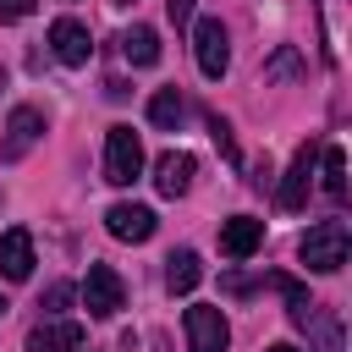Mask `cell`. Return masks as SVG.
I'll return each instance as SVG.
<instances>
[{"label": "cell", "mask_w": 352, "mask_h": 352, "mask_svg": "<svg viewBox=\"0 0 352 352\" xmlns=\"http://www.w3.org/2000/svg\"><path fill=\"white\" fill-rule=\"evenodd\" d=\"M346 253H352L346 220H319V226H308L302 242H297V258H302L314 275H336V270L346 264Z\"/></svg>", "instance_id": "6da1fadb"}, {"label": "cell", "mask_w": 352, "mask_h": 352, "mask_svg": "<svg viewBox=\"0 0 352 352\" xmlns=\"http://www.w3.org/2000/svg\"><path fill=\"white\" fill-rule=\"evenodd\" d=\"M138 176H143V143H138V132L132 126H110L104 132V182L132 187Z\"/></svg>", "instance_id": "7a4b0ae2"}, {"label": "cell", "mask_w": 352, "mask_h": 352, "mask_svg": "<svg viewBox=\"0 0 352 352\" xmlns=\"http://www.w3.org/2000/svg\"><path fill=\"white\" fill-rule=\"evenodd\" d=\"M82 308L94 319H116L126 308V286H121V275L110 264H88V275H82Z\"/></svg>", "instance_id": "3957f363"}, {"label": "cell", "mask_w": 352, "mask_h": 352, "mask_svg": "<svg viewBox=\"0 0 352 352\" xmlns=\"http://www.w3.org/2000/svg\"><path fill=\"white\" fill-rule=\"evenodd\" d=\"M192 55H198V72H204L209 82L226 77V66H231V38H226L220 16H204V22L192 28Z\"/></svg>", "instance_id": "277c9868"}, {"label": "cell", "mask_w": 352, "mask_h": 352, "mask_svg": "<svg viewBox=\"0 0 352 352\" xmlns=\"http://www.w3.org/2000/svg\"><path fill=\"white\" fill-rule=\"evenodd\" d=\"M182 324H187V352H226V341H231L226 314H220V308H209V302H192Z\"/></svg>", "instance_id": "5b68a950"}, {"label": "cell", "mask_w": 352, "mask_h": 352, "mask_svg": "<svg viewBox=\"0 0 352 352\" xmlns=\"http://www.w3.org/2000/svg\"><path fill=\"white\" fill-rule=\"evenodd\" d=\"M38 138H44V116H38L33 104H16V110L6 116V143H0V160H6V165H16V160L38 143Z\"/></svg>", "instance_id": "8992f818"}, {"label": "cell", "mask_w": 352, "mask_h": 352, "mask_svg": "<svg viewBox=\"0 0 352 352\" xmlns=\"http://www.w3.org/2000/svg\"><path fill=\"white\" fill-rule=\"evenodd\" d=\"M50 50H55L60 66H88L94 38H88V28H82L77 16H55V22H50Z\"/></svg>", "instance_id": "52a82bcc"}, {"label": "cell", "mask_w": 352, "mask_h": 352, "mask_svg": "<svg viewBox=\"0 0 352 352\" xmlns=\"http://www.w3.org/2000/svg\"><path fill=\"white\" fill-rule=\"evenodd\" d=\"M314 160H319V143H302V148L292 154V165H286V176H280V187H275V204H280V209H302V204H308Z\"/></svg>", "instance_id": "ba28073f"}, {"label": "cell", "mask_w": 352, "mask_h": 352, "mask_svg": "<svg viewBox=\"0 0 352 352\" xmlns=\"http://www.w3.org/2000/svg\"><path fill=\"white\" fill-rule=\"evenodd\" d=\"M154 209L148 204H110L104 209V231L116 236V242H148L154 236Z\"/></svg>", "instance_id": "9c48e42d"}, {"label": "cell", "mask_w": 352, "mask_h": 352, "mask_svg": "<svg viewBox=\"0 0 352 352\" xmlns=\"http://www.w3.org/2000/svg\"><path fill=\"white\" fill-rule=\"evenodd\" d=\"M258 242H264V220H253V214H231V220H220V253L226 258H253L258 253Z\"/></svg>", "instance_id": "30bf717a"}, {"label": "cell", "mask_w": 352, "mask_h": 352, "mask_svg": "<svg viewBox=\"0 0 352 352\" xmlns=\"http://www.w3.org/2000/svg\"><path fill=\"white\" fill-rule=\"evenodd\" d=\"M82 324L77 319H44L28 330V352H82Z\"/></svg>", "instance_id": "8fae6325"}, {"label": "cell", "mask_w": 352, "mask_h": 352, "mask_svg": "<svg viewBox=\"0 0 352 352\" xmlns=\"http://www.w3.org/2000/svg\"><path fill=\"white\" fill-rule=\"evenodd\" d=\"M192 170H198V160H192L187 148H165V154L154 160V187H160L165 198H182V192L192 187Z\"/></svg>", "instance_id": "7c38bea8"}, {"label": "cell", "mask_w": 352, "mask_h": 352, "mask_svg": "<svg viewBox=\"0 0 352 352\" xmlns=\"http://www.w3.org/2000/svg\"><path fill=\"white\" fill-rule=\"evenodd\" d=\"M0 275H6V280H28V275H33V236H28L22 226H11V231L0 236Z\"/></svg>", "instance_id": "4fadbf2b"}, {"label": "cell", "mask_w": 352, "mask_h": 352, "mask_svg": "<svg viewBox=\"0 0 352 352\" xmlns=\"http://www.w3.org/2000/svg\"><path fill=\"white\" fill-rule=\"evenodd\" d=\"M198 280H204V258H198V253H192V248H176V253H170V258H165V286H170V292H182V297H187V292H192V286H198Z\"/></svg>", "instance_id": "5bb4252c"}, {"label": "cell", "mask_w": 352, "mask_h": 352, "mask_svg": "<svg viewBox=\"0 0 352 352\" xmlns=\"http://www.w3.org/2000/svg\"><path fill=\"white\" fill-rule=\"evenodd\" d=\"M302 330L314 336V346H319V352H346V341H341V319H336L330 308H319V302H314V308H308V319H302Z\"/></svg>", "instance_id": "9a60e30c"}, {"label": "cell", "mask_w": 352, "mask_h": 352, "mask_svg": "<svg viewBox=\"0 0 352 352\" xmlns=\"http://www.w3.org/2000/svg\"><path fill=\"white\" fill-rule=\"evenodd\" d=\"M182 116H187L182 88H154V99H148V121H154V126H165V132H176V126H182Z\"/></svg>", "instance_id": "2e32d148"}, {"label": "cell", "mask_w": 352, "mask_h": 352, "mask_svg": "<svg viewBox=\"0 0 352 352\" xmlns=\"http://www.w3.org/2000/svg\"><path fill=\"white\" fill-rule=\"evenodd\" d=\"M121 55H126L132 66H154V60H160V33H154V28H143V22H138V28H126Z\"/></svg>", "instance_id": "e0dca14e"}, {"label": "cell", "mask_w": 352, "mask_h": 352, "mask_svg": "<svg viewBox=\"0 0 352 352\" xmlns=\"http://www.w3.org/2000/svg\"><path fill=\"white\" fill-rule=\"evenodd\" d=\"M319 154H324V192L341 204V198H346V154H341L336 143H330V148H319Z\"/></svg>", "instance_id": "ac0fdd59"}, {"label": "cell", "mask_w": 352, "mask_h": 352, "mask_svg": "<svg viewBox=\"0 0 352 352\" xmlns=\"http://www.w3.org/2000/svg\"><path fill=\"white\" fill-rule=\"evenodd\" d=\"M270 286H275V292L286 297V308H292V319L302 324V319H308V308H314V302H308V292H302V286H297L292 275H270Z\"/></svg>", "instance_id": "d6986e66"}, {"label": "cell", "mask_w": 352, "mask_h": 352, "mask_svg": "<svg viewBox=\"0 0 352 352\" xmlns=\"http://www.w3.org/2000/svg\"><path fill=\"white\" fill-rule=\"evenodd\" d=\"M209 138H214V148L231 160V165H242V154H236V138H231V121H220V116H209Z\"/></svg>", "instance_id": "ffe728a7"}, {"label": "cell", "mask_w": 352, "mask_h": 352, "mask_svg": "<svg viewBox=\"0 0 352 352\" xmlns=\"http://www.w3.org/2000/svg\"><path fill=\"white\" fill-rule=\"evenodd\" d=\"M66 302H72V286H66V280H55V286L38 297V308H44V314H55V308H66Z\"/></svg>", "instance_id": "44dd1931"}, {"label": "cell", "mask_w": 352, "mask_h": 352, "mask_svg": "<svg viewBox=\"0 0 352 352\" xmlns=\"http://www.w3.org/2000/svg\"><path fill=\"white\" fill-rule=\"evenodd\" d=\"M264 77H297V55H292V50H280V55L264 66Z\"/></svg>", "instance_id": "7402d4cb"}, {"label": "cell", "mask_w": 352, "mask_h": 352, "mask_svg": "<svg viewBox=\"0 0 352 352\" xmlns=\"http://www.w3.org/2000/svg\"><path fill=\"white\" fill-rule=\"evenodd\" d=\"M33 6L38 0H0V22H22V16H33Z\"/></svg>", "instance_id": "603a6c76"}, {"label": "cell", "mask_w": 352, "mask_h": 352, "mask_svg": "<svg viewBox=\"0 0 352 352\" xmlns=\"http://www.w3.org/2000/svg\"><path fill=\"white\" fill-rule=\"evenodd\" d=\"M165 16H170V22H176V28H182V22H187V16H192V0H165Z\"/></svg>", "instance_id": "cb8c5ba5"}, {"label": "cell", "mask_w": 352, "mask_h": 352, "mask_svg": "<svg viewBox=\"0 0 352 352\" xmlns=\"http://www.w3.org/2000/svg\"><path fill=\"white\" fill-rule=\"evenodd\" d=\"M270 352H302V346H292V341H275V346H270Z\"/></svg>", "instance_id": "d4e9b609"}, {"label": "cell", "mask_w": 352, "mask_h": 352, "mask_svg": "<svg viewBox=\"0 0 352 352\" xmlns=\"http://www.w3.org/2000/svg\"><path fill=\"white\" fill-rule=\"evenodd\" d=\"M6 308H11V302H6V292H0V314H6Z\"/></svg>", "instance_id": "484cf974"}, {"label": "cell", "mask_w": 352, "mask_h": 352, "mask_svg": "<svg viewBox=\"0 0 352 352\" xmlns=\"http://www.w3.org/2000/svg\"><path fill=\"white\" fill-rule=\"evenodd\" d=\"M121 6H132V0H121Z\"/></svg>", "instance_id": "4316f807"}]
</instances>
